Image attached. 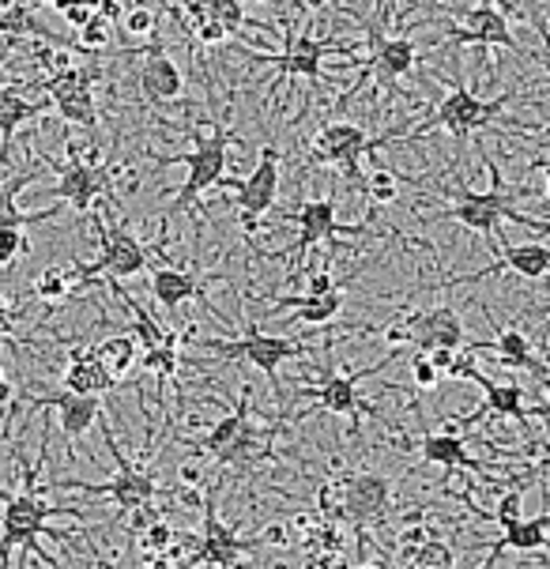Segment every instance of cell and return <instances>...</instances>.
I'll return each instance as SVG.
<instances>
[{
  "mask_svg": "<svg viewBox=\"0 0 550 569\" xmlns=\"http://www.w3.org/2000/svg\"><path fill=\"white\" fill-rule=\"evenodd\" d=\"M0 498H4V513H0V539H4V543H12L16 551H19L16 566H31L34 555H38V562H42V566H64V562H57L53 555L42 551V536L64 539V532H53L46 520H50L53 513L83 517L80 509L50 506V501L38 495L31 468H23V490H19V495H4V490H0Z\"/></svg>",
  "mask_w": 550,
  "mask_h": 569,
  "instance_id": "cell-1",
  "label": "cell"
},
{
  "mask_svg": "<svg viewBox=\"0 0 550 569\" xmlns=\"http://www.w3.org/2000/svg\"><path fill=\"white\" fill-rule=\"evenodd\" d=\"M490 192H471L468 186H460V189H446L457 204L446 208V211H433V223H460V227H468V230H476V234H487V238H494L501 223H520V227H532L536 234H547L550 223L547 219H536V216H528V211H520L509 204V197H506V189H501V173L498 167H490Z\"/></svg>",
  "mask_w": 550,
  "mask_h": 569,
  "instance_id": "cell-2",
  "label": "cell"
},
{
  "mask_svg": "<svg viewBox=\"0 0 550 569\" xmlns=\"http://www.w3.org/2000/svg\"><path fill=\"white\" fill-rule=\"evenodd\" d=\"M94 422H99L106 449H110L113 465H118V471H113V479H110V483H83V479H53V487L80 490V495H91V498H110V501H118V509H121L124 517H129L132 509H140V506H151V501H156V495H159L156 476H151L148 468H140V465H132V460H124V452H121V446H118V438H113L110 422H106V408H102L99 415H94Z\"/></svg>",
  "mask_w": 550,
  "mask_h": 569,
  "instance_id": "cell-3",
  "label": "cell"
},
{
  "mask_svg": "<svg viewBox=\"0 0 550 569\" xmlns=\"http://www.w3.org/2000/svg\"><path fill=\"white\" fill-rule=\"evenodd\" d=\"M234 143V132L223 129V124H211L204 137H197V148L186 151V156H167L159 159V167H186V186L178 189L173 204L167 208L162 219H173L181 211H189L200 200V192L216 189L219 178L227 170V148Z\"/></svg>",
  "mask_w": 550,
  "mask_h": 569,
  "instance_id": "cell-4",
  "label": "cell"
},
{
  "mask_svg": "<svg viewBox=\"0 0 550 569\" xmlns=\"http://www.w3.org/2000/svg\"><path fill=\"white\" fill-rule=\"evenodd\" d=\"M94 234H99V257H94L91 264H80V260H76L83 291L102 276L132 279V276H140V272H148V268H151L148 246L132 234L129 223H106V219L99 216V219H94Z\"/></svg>",
  "mask_w": 550,
  "mask_h": 569,
  "instance_id": "cell-5",
  "label": "cell"
},
{
  "mask_svg": "<svg viewBox=\"0 0 550 569\" xmlns=\"http://www.w3.org/2000/svg\"><path fill=\"white\" fill-rule=\"evenodd\" d=\"M509 99H513V91H501L498 99H490V102L476 99V94H471L468 87L460 83V87H452L446 99H441V106L433 110V118H427L422 124H414L411 140L422 137V132H430V129H446L452 140H468L471 132L487 129V124L509 106Z\"/></svg>",
  "mask_w": 550,
  "mask_h": 569,
  "instance_id": "cell-6",
  "label": "cell"
},
{
  "mask_svg": "<svg viewBox=\"0 0 550 569\" xmlns=\"http://www.w3.org/2000/svg\"><path fill=\"white\" fill-rule=\"evenodd\" d=\"M197 347L223 355V359L253 362L257 370L264 373L268 381H272L276 397H279V366H283L287 359H302V355H306V343L287 340V336H264L257 325H249L241 340H197Z\"/></svg>",
  "mask_w": 550,
  "mask_h": 569,
  "instance_id": "cell-7",
  "label": "cell"
},
{
  "mask_svg": "<svg viewBox=\"0 0 550 569\" xmlns=\"http://www.w3.org/2000/svg\"><path fill=\"white\" fill-rule=\"evenodd\" d=\"M384 140H373L370 132L362 129V124H351V121H332L324 124L321 132H317L313 140V159L317 162H332V167L343 170L347 186L362 192V156L366 151H378Z\"/></svg>",
  "mask_w": 550,
  "mask_h": 569,
  "instance_id": "cell-8",
  "label": "cell"
},
{
  "mask_svg": "<svg viewBox=\"0 0 550 569\" xmlns=\"http://www.w3.org/2000/svg\"><path fill=\"white\" fill-rule=\"evenodd\" d=\"M219 186L234 189L246 234L249 230H257V219L268 216V211L276 208V197H279V151H276V143H264V148H260V159H257V167L249 170V178H227L223 173Z\"/></svg>",
  "mask_w": 550,
  "mask_h": 569,
  "instance_id": "cell-9",
  "label": "cell"
},
{
  "mask_svg": "<svg viewBox=\"0 0 550 569\" xmlns=\"http://www.w3.org/2000/svg\"><path fill=\"white\" fill-rule=\"evenodd\" d=\"M94 69H61L42 83V91L50 94L53 110L61 113L69 124H83L94 129L99 124V102H94Z\"/></svg>",
  "mask_w": 550,
  "mask_h": 569,
  "instance_id": "cell-10",
  "label": "cell"
},
{
  "mask_svg": "<svg viewBox=\"0 0 550 569\" xmlns=\"http://www.w3.org/2000/svg\"><path fill=\"white\" fill-rule=\"evenodd\" d=\"M53 170L61 173V181L50 192V200H69L76 211H91L99 204V197L110 200V170L99 167V162H83L72 148H69V162H61Z\"/></svg>",
  "mask_w": 550,
  "mask_h": 569,
  "instance_id": "cell-11",
  "label": "cell"
},
{
  "mask_svg": "<svg viewBox=\"0 0 550 569\" xmlns=\"http://www.w3.org/2000/svg\"><path fill=\"white\" fill-rule=\"evenodd\" d=\"M200 506H204V532H200L197 547L189 551L186 566H223V569L227 566H241V558L253 551V543L230 532L223 520H219L216 501H211V498H204Z\"/></svg>",
  "mask_w": 550,
  "mask_h": 569,
  "instance_id": "cell-12",
  "label": "cell"
},
{
  "mask_svg": "<svg viewBox=\"0 0 550 569\" xmlns=\"http://www.w3.org/2000/svg\"><path fill=\"white\" fill-rule=\"evenodd\" d=\"M249 53V46H241ZM324 53H336V38H310V34H294L287 42L283 53H249L253 64H272L279 76H302V80H321V61Z\"/></svg>",
  "mask_w": 550,
  "mask_h": 569,
  "instance_id": "cell-13",
  "label": "cell"
},
{
  "mask_svg": "<svg viewBox=\"0 0 550 569\" xmlns=\"http://www.w3.org/2000/svg\"><path fill=\"white\" fill-rule=\"evenodd\" d=\"M468 381L482 385V392H487V403H482L479 411H471L468 419H446V430H468L476 427L479 419H487V415H501V419H517V422H528V415H536V419H547V408L539 403V408L524 411V389H520V381H490L482 378L476 370Z\"/></svg>",
  "mask_w": 550,
  "mask_h": 569,
  "instance_id": "cell-14",
  "label": "cell"
},
{
  "mask_svg": "<svg viewBox=\"0 0 550 569\" xmlns=\"http://www.w3.org/2000/svg\"><path fill=\"white\" fill-rule=\"evenodd\" d=\"M340 513L351 520L354 528H370L389 513V498H392V483L378 471H359L343 483L340 495Z\"/></svg>",
  "mask_w": 550,
  "mask_h": 569,
  "instance_id": "cell-15",
  "label": "cell"
},
{
  "mask_svg": "<svg viewBox=\"0 0 550 569\" xmlns=\"http://www.w3.org/2000/svg\"><path fill=\"white\" fill-rule=\"evenodd\" d=\"M287 219L298 227V242L291 246V257H306L313 246L336 242L340 234H366V227H340L336 223V197L306 200V204Z\"/></svg>",
  "mask_w": 550,
  "mask_h": 569,
  "instance_id": "cell-16",
  "label": "cell"
},
{
  "mask_svg": "<svg viewBox=\"0 0 550 569\" xmlns=\"http://www.w3.org/2000/svg\"><path fill=\"white\" fill-rule=\"evenodd\" d=\"M396 355H400V347H392L389 355L378 362V366H366V370L359 373H347V378H340V373H332L328 381H321L317 389H306L302 397H310L321 403L324 411H332V415H347V419L359 427V415H362V400H359V381L362 378H373V373H381L384 366H389Z\"/></svg>",
  "mask_w": 550,
  "mask_h": 569,
  "instance_id": "cell-17",
  "label": "cell"
},
{
  "mask_svg": "<svg viewBox=\"0 0 550 569\" xmlns=\"http://www.w3.org/2000/svg\"><path fill=\"white\" fill-rule=\"evenodd\" d=\"M494 242H498V264L482 268V272H476V276L457 279V283H482V279H490L498 272H517V276H524V279H532V283H536V279H543L550 272V249L543 242L513 246L506 238V230H498Z\"/></svg>",
  "mask_w": 550,
  "mask_h": 569,
  "instance_id": "cell-18",
  "label": "cell"
},
{
  "mask_svg": "<svg viewBox=\"0 0 550 569\" xmlns=\"http://www.w3.org/2000/svg\"><path fill=\"white\" fill-rule=\"evenodd\" d=\"M137 80H140L143 99H148L151 106H167V102L186 94V76H181L178 64L170 61V53L156 42L140 50V76Z\"/></svg>",
  "mask_w": 550,
  "mask_h": 569,
  "instance_id": "cell-19",
  "label": "cell"
},
{
  "mask_svg": "<svg viewBox=\"0 0 550 569\" xmlns=\"http://www.w3.org/2000/svg\"><path fill=\"white\" fill-rule=\"evenodd\" d=\"M468 27H452V31L441 38V46H501V50L517 53V38L509 31V19L501 8L494 4H479L464 16Z\"/></svg>",
  "mask_w": 550,
  "mask_h": 569,
  "instance_id": "cell-20",
  "label": "cell"
},
{
  "mask_svg": "<svg viewBox=\"0 0 550 569\" xmlns=\"http://www.w3.org/2000/svg\"><path fill=\"white\" fill-rule=\"evenodd\" d=\"M411 328V347L414 351H430V347H464V321H460L457 310L449 306H433L427 313H411L408 317Z\"/></svg>",
  "mask_w": 550,
  "mask_h": 569,
  "instance_id": "cell-21",
  "label": "cell"
},
{
  "mask_svg": "<svg viewBox=\"0 0 550 569\" xmlns=\"http://www.w3.org/2000/svg\"><path fill=\"white\" fill-rule=\"evenodd\" d=\"M31 408H57L61 411V430H64V438H72V441H80L87 430L94 427V415L102 411V397H94V392H53V397H42V400H31Z\"/></svg>",
  "mask_w": 550,
  "mask_h": 569,
  "instance_id": "cell-22",
  "label": "cell"
},
{
  "mask_svg": "<svg viewBox=\"0 0 550 569\" xmlns=\"http://www.w3.org/2000/svg\"><path fill=\"white\" fill-rule=\"evenodd\" d=\"M370 69L381 80H400L419 64V50H414L411 38H384L378 23H370Z\"/></svg>",
  "mask_w": 550,
  "mask_h": 569,
  "instance_id": "cell-23",
  "label": "cell"
},
{
  "mask_svg": "<svg viewBox=\"0 0 550 569\" xmlns=\"http://www.w3.org/2000/svg\"><path fill=\"white\" fill-rule=\"evenodd\" d=\"M550 543V513H539V517H520L513 525L501 528V539L490 547L487 562L482 566H498L501 551H524V555H539L547 551Z\"/></svg>",
  "mask_w": 550,
  "mask_h": 569,
  "instance_id": "cell-24",
  "label": "cell"
},
{
  "mask_svg": "<svg viewBox=\"0 0 550 569\" xmlns=\"http://www.w3.org/2000/svg\"><path fill=\"white\" fill-rule=\"evenodd\" d=\"M64 389L69 392H94V397H102V392L118 389V381L110 378V370L99 362V355H94V347H76L69 355V366H64Z\"/></svg>",
  "mask_w": 550,
  "mask_h": 569,
  "instance_id": "cell-25",
  "label": "cell"
},
{
  "mask_svg": "<svg viewBox=\"0 0 550 569\" xmlns=\"http://www.w3.org/2000/svg\"><path fill=\"white\" fill-rule=\"evenodd\" d=\"M276 310H294L291 317V325H302V328H310V325H328V321H336V313L343 310V287H332L328 295H283V298H276Z\"/></svg>",
  "mask_w": 550,
  "mask_h": 569,
  "instance_id": "cell-26",
  "label": "cell"
},
{
  "mask_svg": "<svg viewBox=\"0 0 550 569\" xmlns=\"http://www.w3.org/2000/svg\"><path fill=\"white\" fill-rule=\"evenodd\" d=\"M276 438V427H253V415H249L246 422L238 427L234 438L227 441L223 449L216 452V465H227V468H234V465H249V460H257V457H264L268 452V441Z\"/></svg>",
  "mask_w": 550,
  "mask_h": 569,
  "instance_id": "cell-27",
  "label": "cell"
},
{
  "mask_svg": "<svg viewBox=\"0 0 550 569\" xmlns=\"http://www.w3.org/2000/svg\"><path fill=\"white\" fill-rule=\"evenodd\" d=\"M494 359L509 370H524V373H536L539 381L547 385V362L536 355V347L528 343V336L520 328H501L498 340H494Z\"/></svg>",
  "mask_w": 550,
  "mask_h": 569,
  "instance_id": "cell-28",
  "label": "cell"
},
{
  "mask_svg": "<svg viewBox=\"0 0 550 569\" xmlns=\"http://www.w3.org/2000/svg\"><path fill=\"white\" fill-rule=\"evenodd\" d=\"M42 110H46L42 102L27 99L23 91H16V87H4V83H0V137H4V143H0V167H4L8 143H12V137L19 132V124L34 121Z\"/></svg>",
  "mask_w": 550,
  "mask_h": 569,
  "instance_id": "cell-29",
  "label": "cell"
},
{
  "mask_svg": "<svg viewBox=\"0 0 550 569\" xmlns=\"http://www.w3.org/2000/svg\"><path fill=\"white\" fill-rule=\"evenodd\" d=\"M34 173H42V170H23L19 178L0 186V227H38V223H50L57 211H61V208H46V211H23V208H19V200H16L19 189L31 186Z\"/></svg>",
  "mask_w": 550,
  "mask_h": 569,
  "instance_id": "cell-30",
  "label": "cell"
},
{
  "mask_svg": "<svg viewBox=\"0 0 550 569\" xmlns=\"http://www.w3.org/2000/svg\"><path fill=\"white\" fill-rule=\"evenodd\" d=\"M151 295L167 313H173L189 298H204L197 279L189 272H178V268H151Z\"/></svg>",
  "mask_w": 550,
  "mask_h": 569,
  "instance_id": "cell-31",
  "label": "cell"
},
{
  "mask_svg": "<svg viewBox=\"0 0 550 569\" xmlns=\"http://www.w3.org/2000/svg\"><path fill=\"white\" fill-rule=\"evenodd\" d=\"M422 460H427V465H441V468L482 471L479 460H471V457H468L464 438H460L457 430H446V433H427V438H422Z\"/></svg>",
  "mask_w": 550,
  "mask_h": 569,
  "instance_id": "cell-32",
  "label": "cell"
},
{
  "mask_svg": "<svg viewBox=\"0 0 550 569\" xmlns=\"http://www.w3.org/2000/svg\"><path fill=\"white\" fill-rule=\"evenodd\" d=\"M137 336L132 332H121V336H106V340L94 347V355H99V362L110 370V378L121 385V378H129L132 366H137Z\"/></svg>",
  "mask_w": 550,
  "mask_h": 569,
  "instance_id": "cell-33",
  "label": "cell"
},
{
  "mask_svg": "<svg viewBox=\"0 0 550 569\" xmlns=\"http://www.w3.org/2000/svg\"><path fill=\"white\" fill-rule=\"evenodd\" d=\"M72 291H83L80 268H76V260H69V264L42 268V272H38V279H34V295L42 298V302H57V298H69Z\"/></svg>",
  "mask_w": 550,
  "mask_h": 569,
  "instance_id": "cell-34",
  "label": "cell"
},
{
  "mask_svg": "<svg viewBox=\"0 0 550 569\" xmlns=\"http://www.w3.org/2000/svg\"><path fill=\"white\" fill-rule=\"evenodd\" d=\"M249 408H253V389H249V385H246V389H241V397H238V408L230 411L227 419H219L216 427H211V430L204 433V438L197 441V449H200V452H211V457H216V452L223 449L227 441L238 433L241 422L249 419Z\"/></svg>",
  "mask_w": 550,
  "mask_h": 569,
  "instance_id": "cell-35",
  "label": "cell"
},
{
  "mask_svg": "<svg viewBox=\"0 0 550 569\" xmlns=\"http://www.w3.org/2000/svg\"><path fill=\"white\" fill-rule=\"evenodd\" d=\"M0 34H8V38H46V42H53V46H64L61 38L50 34L42 23H38L34 8H27V4H8L4 12H0Z\"/></svg>",
  "mask_w": 550,
  "mask_h": 569,
  "instance_id": "cell-36",
  "label": "cell"
},
{
  "mask_svg": "<svg viewBox=\"0 0 550 569\" xmlns=\"http://www.w3.org/2000/svg\"><path fill=\"white\" fill-rule=\"evenodd\" d=\"M110 42H113L110 19L99 12H91L80 27H76V46H80L83 53H102V50H110Z\"/></svg>",
  "mask_w": 550,
  "mask_h": 569,
  "instance_id": "cell-37",
  "label": "cell"
},
{
  "mask_svg": "<svg viewBox=\"0 0 550 569\" xmlns=\"http://www.w3.org/2000/svg\"><path fill=\"white\" fill-rule=\"evenodd\" d=\"M408 566H419V569H446V566H457V551L446 543V539H433L427 536L419 547L411 551V562Z\"/></svg>",
  "mask_w": 550,
  "mask_h": 569,
  "instance_id": "cell-38",
  "label": "cell"
},
{
  "mask_svg": "<svg viewBox=\"0 0 550 569\" xmlns=\"http://www.w3.org/2000/svg\"><path fill=\"white\" fill-rule=\"evenodd\" d=\"M396 192H400V178L384 167H378L362 181V197H370L373 204H389V200H396Z\"/></svg>",
  "mask_w": 550,
  "mask_h": 569,
  "instance_id": "cell-39",
  "label": "cell"
},
{
  "mask_svg": "<svg viewBox=\"0 0 550 569\" xmlns=\"http://www.w3.org/2000/svg\"><path fill=\"white\" fill-rule=\"evenodd\" d=\"M156 23H159V16L151 12L148 4L124 8V12H121V31L129 38H151V34H156Z\"/></svg>",
  "mask_w": 550,
  "mask_h": 569,
  "instance_id": "cell-40",
  "label": "cell"
},
{
  "mask_svg": "<svg viewBox=\"0 0 550 569\" xmlns=\"http://www.w3.org/2000/svg\"><path fill=\"white\" fill-rule=\"evenodd\" d=\"M204 8H208V16L219 19L230 34H238L241 27H246V4H241V0H204Z\"/></svg>",
  "mask_w": 550,
  "mask_h": 569,
  "instance_id": "cell-41",
  "label": "cell"
},
{
  "mask_svg": "<svg viewBox=\"0 0 550 569\" xmlns=\"http://www.w3.org/2000/svg\"><path fill=\"white\" fill-rule=\"evenodd\" d=\"M524 517V483L520 487H509L506 495L498 498V509H494V520L501 528L506 525H513V520Z\"/></svg>",
  "mask_w": 550,
  "mask_h": 569,
  "instance_id": "cell-42",
  "label": "cell"
},
{
  "mask_svg": "<svg viewBox=\"0 0 550 569\" xmlns=\"http://www.w3.org/2000/svg\"><path fill=\"white\" fill-rule=\"evenodd\" d=\"M227 34H230V31H227L223 23H219V19L204 16V19L197 23V31H192L189 38H197L200 46H223V42H227Z\"/></svg>",
  "mask_w": 550,
  "mask_h": 569,
  "instance_id": "cell-43",
  "label": "cell"
},
{
  "mask_svg": "<svg viewBox=\"0 0 550 569\" xmlns=\"http://www.w3.org/2000/svg\"><path fill=\"white\" fill-rule=\"evenodd\" d=\"M411 381L414 385H419V389H433V385H438L441 381V373H438V366H433L430 359H427V355H414V359H411Z\"/></svg>",
  "mask_w": 550,
  "mask_h": 569,
  "instance_id": "cell-44",
  "label": "cell"
},
{
  "mask_svg": "<svg viewBox=\"0 0 550 569\" xmlns=\"http://www.w3.org/2000/svg\"><path fill=\"white\" fill-rule=\"evenodd\" d=\"M332 287H343V283H336V276L328 272V268H321V272H313L310 279H306V295L317 298V295H328Z\"/></svg>",
  "mask_w": 550,
  "mask_h": 569,
  "instance_id": "cell-45",
  "label": "cell"
},
{
  "mask_svg": "<svg viewBox=\"0 0 550 569\" xmlns=\"http://www.w3.org/2000/svg\"><path fill=\"white\" fill-rule=\"evenodd\" d=\"M400 321V317H396ZM384 340H389V347H411V328H408V317H403L400 325H389L384 328Z\"/></svg>",
  "mask_w": 550,
  "mask_h": 569,
  "instance_id": "cell-46",
  "label": "cell"
},
{
  "mask_svg": "<svg viewBox=\"0 0 550 569\" xmlns=\"http://www.w3.org/2000/svg\"><path fill=\"white\" fill-rule=\"evenodd\" d=\"M422 355H427V359H430L433 366H438L441 378H446L449 366H452V355H457V347H430V351H422Z\"/></svg>",
  "mask_w": 550,
  "mask_h": 569,
  "instance_id": "cell-47",
  "label": "cell"
},
{
  "mask_svg": "<svg viewBox=\"0 0 550 569\" xmlns=\"http://www.w3.org/2000/svg\"><path fill=\"white\" fill-rule=\"evenodd\" d=\"M257 543H268V547H287V543H291V528H287V525H268V528H264V536H260Z\"/></svg>",
  "mask_w": 550,
  "mask_h": 569,
  "instance_id": "cell-48",
  "label": "cell"
},
{
  "mask_svg": "<svg viewBox=\"0 0 550 569\" xmlns=\"http://www.w3.org/2000/svg\"><path fill=\"white\" fill-rule=\"evenodd\" d=\"M12 555H16V547L0 539V566H12Z\"/></svg>",
  "mask_w": 550,
  "mask_h": 569,
  "instance_id": "cell-49",
  "label": "cell"
},
{
  "mask_svg": "<svg viewBox=\"0 0 550 569\" xmlns=\"http://www.w3.org/2000/svg\"><path fill=\"white\" fill-rule=\"evenodd\" d=\"M0 403H12V385L0 378Z\"/></svg>",
  "mask_w": 550,
  "mask_h": 569,
  "instance_id": "cell-50",
  "label": "cell"
},
{
  "mask_svg": "<svg viewBox=\"0 0 550 569\" xmlns=\"http://www.w3.org/2000/svg\"><path fill=\"white\" fill-rule=\"evenodd\" d=\"M8 427H12V415H8V422H4V430H0V441L8 438Z\"/></svg>",
  "mask_w": 550,
  "mask_h": 569,
  "instance_id": "cell-51",
  "label": "cell"
},
{
  "mask_svg": "<svg viewBox=\"0 0 550 569\" xmlns=\"http://www.w3.org/2000/svg\"><path fill=\"white\" fill-rule=\"evenodd\" d=\"M8 4H16V0H0V12H4V8H8Z\"/></svg>",
  "mask_w": 550,
  "mask_h": 569,
  "instance_id": "cell-52",
  "label": "cell"
},
{
  "mask_svg": "<svg viewBox=\"0 0 550 569\" xmlns=\"http://www.w3.org/2000/svg\"><path fill=\"white\" fill-rule=\"evenodd\" d=\"M249 4H268V0H249Z\"/></svg>",
  "mask_w": 550,
  "mask_h": 569,
  "instance_id": "cell-53",
  "label": "cell"
},
{
  "mask_svg": "<svg viewBox=\"0 0 550 569\" xmlns=\"http://www.w3.org/2000/svg\"><path fill=\"white\" fill-rule=\"evenodd\" d=\"M0 340H4V336H0Z\"/></svg>",
  "mask_w": 550,
  "mask_h": 569,
  "instance_id": "cell-54",
  "label": "cell"
}]
</instances>
